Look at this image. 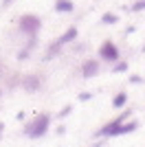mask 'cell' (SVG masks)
Here are the masks:
<instances>
[{
  "label": "cell",
  "instance_id": "cell-12",
  "mask_svg": "<svg viewBox=\"0 0 145 147\" xmlns=\"http://www.w3.org/2000/svg\"><path fill=\"white\" fill-rule=\"evenodd\" d=\"M143 9H145V0H139L132 5V11H143Z\"/></svg>",
  "mask_w": 145,
  "mask_h": 147
},
{
  "label": "cell",
  "instance_id": "cell-13",
  "mask_svg": "<svg viewBox=\"0 0 145 147\" xmlns=\"http://www.w3.org/2000/svg\"><path fill=\"white\" fill-rule=\"evenodd\" d=\"M125 70H127L125 61H121V64H117V66H115V73H125Z\"/></svg>",
  "mask_w": 145,
  "mask_h": 147
},
{
  "label": "cell",
  "instance_id": "cell-19",
  "mask_svg": "<svg viewBox=\"0 0 145 147\" xmlns=\"http://www.w3.org/2000/svg\"><path fill=\"white\" fill-rule=\"evenodd\" d=\"M0 73H2V66H0Z\"/></svg>",
  "mask_w": 145,
  "mask_h": 147
},
{
  "label": "cell",
  "instance_id": "cell-15",
  "mask_svg": "<svg viewBox=\"0 0 145 147\" xmlns=\"http://www.w3.org/2000/svg\"><path fill=\"white\" fill-rule=\"evenodd\" d=\"M68 114H70V105H66V108H64V110L60 112V117L64 119V117H68Z\"/></svg>",
  "mask_w": 145,
  "mask_h": 147
},
{
  "label": "cell",
  "instance_id": "cell-4",
  "mask_svg": "<svg viewBox=\"0 0 145 147\" xmlns=\"http://www.w3.org/2000/svg\"><path fill=\"white\" fill-rule=\"evenodd\" d=\"M99 57L106 59V61H117L119 59V49H117L110 40H106V42L99 46Z\"/></svg>",
  "mask_w": 145,
  "mask_h": 147
},
{
  "label": "cell",
  "instance_id": "cell-7",
  "mask_svg": "<svg viewBox=\"0 0 145 147\" xmlns=\"http://www.w3.org/2000/svg\"><path fill=\"white\" fill-rule=\"evenodd\" d=\"M72 40H77V26H70V29H68L66 33H64V35H62L60 40H57V42H60L62 46H64V44L72 42Z\"/></svg>",
  "mask_w": 145,
  "mask_h": 147
},
{
  "label": "cell",
  "instance_id": "cell-10",
  "mask_svg": "<svg viewBox=\"0 0 145 147\" xmlns=\"http://www.w3.org/2000/svg\"><path fill=\"white\" fill-rule=\"evenodd\" d=\"M101 22L103 24H117V22H119V16H115V13H103Z\"/></svg>",
  "mask_w": 145,
  "mask_h": 147
},
{
  "label": "cell",
  "instance_id": "cell-1",
  "mask_svg": "<svg viewBox=\"0 0 145 147\" xmlns=\"http://www.w3.org/2000/svg\"><path fill=\"white\" fill-rule=\"evenodd\" d=\"M48 125H51V117L42 112V114H37V117L33 119L29 125H26V129H24V132H26V136H29V138H40V136L46 134Z\"/></svg>",
  "mask_w": 145,
  "mask_h": 147
},
{
  "label": "cell",
  "instance_id": "cell-17",
  "mask_svg": "<svg viewBox=\"0 0 145 147\" xmlns=\"http://www.w3.org/2000/svg\"><path fill=\"white\" fill-rule=\"evenodd\" d=\"M2 132H5V123H0V138H2Z\"/></svg>",
  "mask_w": 145,
  "mask_h": 147
},
{
  "label": "cell",
  "instance_id": "cell-14",
  "mask_svg": "<svg viewBox=\"0 0 145 147\" xmlns=\"http://www.w3.org/2000/svg\"><path fill=\"white\" fill-rule=\"evenodd\" d=\"M130 81H132V84H143V77H139V75H130Z\"/></svg>",
  "mask_w": 145,
  "mask_h": 147
},
{
  "label": "cell",
  "instance_id": "cell-9",
  "mask_svg": "<svg viewBox=\"0 0 145 147\" xmlns=\"http://www.w3.org/2000/svg\"><path fill=\"white\" fill-rule=\"evenodd\" d=\"M125 101H127V94H125V92H119V94L112 99V105H115V108H123Z\"/></svg>",
  "mask_w": 145,
  "mask_h": 147
},
{
  "label": "cell",
  "instance_id": "cell-3",
  "mask_svg": "<svg viewBox=\"0 0 145 147\" xmlns=\"http://www.w3.org/2000/svg\"><path fill=\"white\" fill-rule=\"evenodd\" d=\"M130 114V112H123V114H119V117L115 119V121H110L108 125H103L97 134L99 136H119V127L123 125V121H125V117Z\"/></svg>",
  "mask_w": 145,
  "mask_h": 147
},
{
  "label": "cell",
  "instance_id": "cell-18",
  "mask_svg": "<svg viewBox=\"0 0 145 147\" xmlns=\"http://www.w3.org/2000/svg\"><path fill=\"white\" fill-rule=\"evenodd\" d=\"M2 2H5V5H9V2H11V0H2Z\"/></svg>",
  "mask_w": 145,
  "mask_h": 147
},
{
  "label": "cell",
  "instance_id": "cell-5",
  "mask_svg": "<svg viewBox=\"0 0 145 147\" xmlns=\"http://www.w3.org/2000/svg\"><path fill=\"white\" fill-rule=\"evenodd\" d=\"M40 86H42V77L40 75H26V77H22V88L26 92H35Z\"/></svg>",
  "mask_w": 145,
  "mask_h": 147
},
{
  "label": "cell",
  "instance_id": "cell-6",
  "mask_svg": "<svg viewBox=\"0 0 145 147\" xmlns=\"http://www.w3.org/2000/svg\"><path fill=\"white\" fill-rule=\"evenodd\" d=\"M97 73H99V64H97L95 59H86L84 64H81V75H84V77H95Z\"/></svg>",
  "mask_w": 145,
  "mask_h": 147
},
{
  "label": "cell",
  "instance_id": "cell-2",
  "mask_svg": "<svg viewBox=\"0 0 145 147\" xmlns=\"http://www.w3.org/2000/svg\"><path fill=\"white\" fill-rule=\"evenodd\" d=\"M40 26H42V22H40V18H37V16L26 13V16H22V18H20V29H22L24 33H29V35H35L37 31H40Z\"/></svg>",
  "mask_w": 145,
  "mask_h": 147
},
{
  "label": "cell",
  "instance_id": "cell-11",
  "mask_svg": "<svg viewBox=\"0 0 145 147\" xmlns=\"http://www.w3.org/2000/svg\"><path fill=\"white\" fill-rule=\"evenodd\" d=\"M62 51V44L57 42V40H55L53 42V46H51V49H48V57H53V55H57V53H60Z\"/></svg>",
  "mask_w": 145,
  "mask_h": 147
},
{
  "label": "cell",
  "instance_id": "cell-8",
  "mask_svg": "<svg viewBox=\"0 0 145 147\" xmlns=\"http://www.w3.org/2000/svg\"><path fill=\"white\" fill-rule=\"evenodd\" d=\"M75 7H72L70 0H55V11H62V13H70Z\"/></svg>",
  "mask_w": 145,
  "mask_h": 147
},
{
  "label": "cell",
  "instance_id": "cell-16",
  "mask_svg": "<svg viewBox=\"0 0 145 147\" xmlns=\"http://www.w3.org/2000/svg\"><path fill=\"white\" fill-rule=\"evenodd\" d=\"M88 99H90V92H81L79 94V101H88Z\"/></svg>",
  "mask_w": 145,
  "mask_h": 147
}]
</instances>
